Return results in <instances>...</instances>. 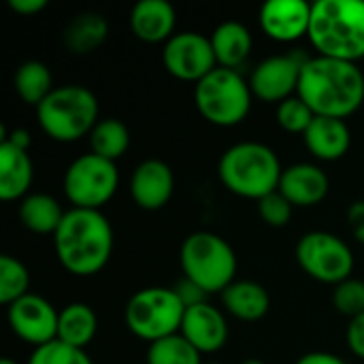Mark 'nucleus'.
<instances>
[{
    "mask_svg": "<svg viewBox=\"0 0 364 364\" xmlns=\"http://www.w3.org/2000/svg\"><path fill=\"white\" fill-rule=\"evenodd\" d=\"M296 96L320 117L346 119L364 102V75L354 62L307 58Z\"/></svg>",
    "mask_w": 364,
    "mask_h": 364,
    "instance_id": "nucleus-1",
    "label": "nucleus"
},
{
    "mask_svg": "<svg viewBox=\"0 0 364 364\" xmlns=\"http://www.w3.org/2000/svg\"><path fill=\"white\" fill-rule=\"evenodd\" d=\"M53 247L60 264L77 275L100 273L113 254V228L96 209H68L53 235Z\"/></svg>",
    "mask_w": 364,
    "mask_h": 364,
    "instance_id": "nucleus-2",
    "label": "nucleus"
},
{
    "mask_svg": "<svg viewBox=\"0 0 364 364\" xmlns=\"http://www.w3.org/2000/svg\"><path fill=\"white\" fill-rule=\"evenodd\" d=\"M307 36L318 55L356 64L364 58V0H316Z\"/></svg>",
    "mask_w": 364,
    "mask_h": 364,
    "instance_id": "nucleus-3",
    "label": "nucleus"
},
{
    "mask_svg": "<svg viewBox=\"0 0 364 364\" xmlns=\"http://www.w3.org/2000/svg\"><path fill=\"white\" fill-rule=\"evenodd\" d=\"M222 183L237 196L260 200L279 188L282 164L277 154L256 141H243L224 151L218 166Z\"/></svg>",
    "mask_w": 364,
    "mask_h": 364,
    "instance_id": "nucleus-4",
    "label": "nucleus"
},
{
    "mask_svg": "<svg viewBox=\"0 0 364 364\" xmlns=\"http://www.w3.org/2000/svg\"><path fill=\"white\" fill-rule=\"evenodd\" d=\"M36 117L47 136L73 143L98 124V100L85 85H60L36 107Z\"/></svg>",
    "mask_w": 364,
    "mask_h": 364,
    "instance_id": "nucleus-5",
    "label": "nucleus"
},
{
    "mask_svg": "<svg viewBox=\"0 0 364 364\" xmlns=\"http://www.w3.org/2000/svg\"><path fill=\"white\" fill-rule=\"evenodd\" d=\"M183 275L207 294L224 292L237 273V256L226 239L215 232L198 230L186 237L179 250Z\"/></svg>",
    "mask_w": 364,
    "mask_h": 364,
    "instance_id": "nucleus-6",
    "label": "nucleus"
},
{
    "mask_svg": "<svg viewBox=\"0 0 364 364\" xmlns=\"http://www.w3.org/2000/svg\"><path fill=\"white\" fill-rule=\"evenodd\" d=\"M252 87L237 70L218 66L194 85L198 113L222 128L241 124L252 109Z\"/></svg>",
    "mask_w": 364,
    "mask_h": 364,
    "instance_id": "nucleus-7",
    "label": "nucleus"
},
{
    "mask_svg": "<svg viewBox=\"0 0 364 364\" xmlns=\"http://www.w3.org/2000/svg\"><path fill=\"white\" fill-rule=\"evenodd\" d=\"M186 307L171 288H145L130 296L124 318L132 335L154 343L179 335Z\"/></svg>",
    "mask_w": 364,
    "mask_h": 364,
    "instance_id": "nucleus-8",
    "label": "nucleus"
},
{
    "mask_svg": "<svg viewBox=\"0 0 364 364\" xmlns=\"http://www.w3.org/2000/svg\"><path fill=\"white\" fill-rule=\"evenodd\" d=\"M119 173L115 162L105 160L96 154H83L66 168L64 194L75 209H96L100 211L117 190Z\"/></svg>",
    "mask_w": 364,
    "mask_h": 364,
    "instance_id": "nucleus-9",
    "label": "nucleus"
},
{
    "mask_svg": "<svg viewBox=\"0 0 364 364\" xmlns=\"http://www.w3.org/2000/svg\"><path fill=\"white\" fill-rule=\"evenodd\" d=\"M296 260L309 277L333 286L350 279L354 271V254L348 243L324 230H314L299 239Z\"/></svg>",
    "mask_w": 364,
    "mask_h": 364,
    "instance_id": "nucleus-10",
    "label": "nucleus"
},
{
    "mask_svg": "<svg viewBox=\"0 0 364 364\" xmlns=\"http://www.w3.org/2000/svg\"><path fill=\"white\" fill-rule=\"evenodd\" d=\"M164 68L181 81L198 83L218 68V60L211 47V38L198 32L173 34L162 49Z\"/></svg>",
    "mask_w": 364,
    "mask_h": 364,
    "instance_id": "nucleus-11",
    "label": "nucleus"
},
{
    "mask_svg": "<svg viewBox=\"0 0 364 364\" xmlns=\"http://www.w3.org/2000/svg\"><path fill=\"white\" fill-rule=\"evenodd\" d=\"M6 320L11 331L34 348L58 339L60 311H55V307L38 294H26L23 299L9 305Z\"/></svg>",
    "mask_w": 364,
    "mask_h": 364,
    "instance_id": "nucleus-12",
    "label": "nucleus"
},
{
    "mask_svg": "<svg viewBox=\"0 0 364 364\" xmlns=\"http://www.w3.org/2000/svg\"><path fill=\"white\" fill-rule=\"evenodd\" d=\"M305 62L307 58H303L301 53L271 55L262 60L250 77L252 94L264 102H284L292 98V94L299 92Z\"/></svg>",
    "mask_w": 364,
    "mask_h": 364,
    "instance_id": "nucleus-13",
    "label": "nucleus"
},
{
    "mask_svg": "<svg viewBox=\"0 0 364 364\" xmlns=\"http://www.w3.org/2000/svg\"><path fill=\"white\" fill-rule=\"evenodd\" d=\"M311 4L305 0H269L260 9L262 32L279 43H292L309 32Z\"/></svg>",
    "mask_w": 364,
    "mask_h": 364,
    "instance_id": "nucleus-14",
    "label": "nucleus"
},
{
    "mask_svg": "<svg viewBox=\"0 0 364 364\" xmlns=\"http://www.w3.org/2000/svg\"><path fill=\"white\" fill-rule=\"evenodd\" d=\"M175 192V175L162 160H143L130 177V196L145 211L162 209Z\"/></svg>",
    "mask_w": 364,
    "mask_h": 364,
    "instance_id": "nucleus-15",
    "label": "nucleus"
},
{
    "mask_svg": "<svg viewBox=\"0 0 364 364\" xmlns=\"http://www.w3.org/2000/svg\"><path fill=\"white\" fill-rule=\"evenodd\" d=\"M179 335H183L200 354H213L226 346L228 324L218 307L200 303L196 307L186 309Z\"/></svg>",
    "mask_w": 364,
    "mask_h": 364,
    "instance_id": "nucleus-16",
    "label": "nucleus"
},
{
    "mask_svg": "<svg viewBox=\"0 0 364 364\" xmlns=\"http://www.w3.org/2000/svg\"><path fill=\"white\" fill-rule=\"evenodd\" d=\"M277 190L292 203V207H314L326 198L328 177L320 166L299 162L284 168Z\"/></svg>",
    "mask_w": 364,
    "mask_h": 364,
    "instance_id": "nucleus-17",
    "label": "nucleus"
},
{
    "mask_svg": "<svg viewBox=\"0 0 364 364\" xmlns=\"http://www.w3.org/2000/svg\"><path fill=\"white\" fill-rule=\"evenodd\" d=\"M175 9L166 0H141L130 11V30L145 43H166L175 30Z\"/></svg>",
    "mask_w": 364,
    "mask_h": 364,
    "instance_id": "nucleus-18",
    "label": "nucleus"
},
{
    "mask_svg": "<svg viewBox=\"0 0 364 364\" xmlns=\"http://www.w3.org/2000/svg\"><path fill=\"white\" fill-rule=\"evenodd\" d=\"M303 141L307 149L324 162H335L343 158L350 149L352 134L343 119L335 117H320L316 115L309 128L303 134Z\"/></svg>",
    "mask_w": 364,
    "mask_h": 364,
    "instance_id": "nucleus-19",
    "label": "nucleus"
},
{
    "mask_svg": "<svg viewBox=\"0 0 364 364\" xmlns=\"http://www.w3.org/2000/svg\"><path fill=\"white\" fill-rule=\"evenodd\" d=\"M34 179L30 154L6 141H0V198H26Z\"/></svg>",
    "mask_w": 364,
    "mask_h": 364,
    "instance_id": "nucleus-20",
    "label": "nucleus"
},
{
    "mask_svg": "<svg viewBox=\"0 0 364 364\" xmlns=\"http://www.w3.org/2000/svg\"><path fill=\"white\" fill-rule=\"evenodd\" d=\"M222 303H224L226 311L232 314L237 320L256 322L269 314L271 296L264 286L243 279V282H232L222 292Z\"/></svg>",
    "mask_w": 364,
    "mask_h": 364,
    "instance_id": "nucleus-21",
    "label": "nucleus"
},
{
    "mask_svg": "<svg viewBox=\"0 0 364 364\" xmlns=\"http://www.w3.org/2000/svg\"><path fill=\"white\" fill-rule=\"evenodd\" d=\"M252 43V32L241 21H224L211 34V47L218 66L222 68L237 70V66H241L247 60Z\"/></svg>",
    "mask_w": 364,
    "mask_h": 364,
    "instance_id": "nucleus-22",
    "label": "nucleus"
},
{
    "mask_svg": "<svg viewBox=\"0 0 364 364\" xmlns=\"http://www.w3.org/2000/svg\"><path fill=\"white\" fill-rule=\"evenodd\" d=\"M109 36V23L100 13L85 11L75 15L62 34L64 47L75 55H85L96 51Z\"/></svg>",
    "mask_w": 364,
    "mask_h": 364,
    "instance_id": "nucleus-23",
    "label": "nucleus"
},
{
    "mask_svg": "<svg viewBox=\"0 0 364 364\" xmlns=\"http://www.w3.org/2000/svg\"><path fill=\"white\" fill-rule=\"evenodd\" d=\"M96 331H98V318L90 305L70 303L60 311L58 341L77 350H85V346L92 343V339L96 337Z\"/></svg>",
    "mask_w": 364,
    "mask_h": 364,
    "instance_id": "nucleus-24",
    "label": "nucleus"
},
{
    "mask_svg": "<svg viewBox=\"0 0 364 364\" xmlns=\"http://www.w3.org/2000/svg\"><path fill=\"white\" fill-rule=\"evenodd\" d=\"M66 211H62L60 203L49 194H28L19 203V220L21 224L36 235H55L64 220Z\"/></svg>",
    "mask_w": 364,
    "mask_h": 364,
    "instance_id": "nucleus-25",
    "label": "nucleus"
},
{
    "mask_svg": "<svg viewBox=\"0 0 364 364\" xmlns=\"http://www.w3.org/2000/svg\"><path fill=\"white\" fill-rule=\"evenodd\" d=\"M15 83V92L17 96L32 107H38L55 87H53V77L51 70L47 68V64L38 62V60H28L23 62L13 77Z\"/></svg>",
    "mask_w": 364,
    "mask_h": 364,
    "instance_id": "nucleus-26",
    "label": "nucleus"
},
{
    "mask_svg": "<svg viewBox=\"0 0 364 364\" xmlns=\"http://www.w3.org/2000/svg\"><path fill=\"white\" fill-rule=\"evenodd\" d=\"M90 147H92V154L115 162L128 151L130 132L126 124L115 117L98 119V124L90 132Z\"/></svg>",
    "mask_w": 364,
    "mask_h": 364,
    "instance_id": "nucleus-27",
    "label": "nucleus"
},
{
    "mask_svg": "<svg viewBox=\"0 0 364 364\" xmlns=\"http://www.w3.org/2000/svg\"><path fill=\"white\" fill-rule=\"evenodd\" d=\"M147 364H203V360L200 352L183 335H173L149 343Z\"/></svg>",
    "mask_w": 364,
    "mask_h": 364,
    "instance_id": "nucleus-28",
    "label": "nucleus"
},
{
    "mask_svg": "<svg viewBox=\"0 0 364 364\" xmlns=\"http://www.w3.org/2000/svg\"><path fill=\"white\" fill-rule=\"evenodd\" d=\"M30 288V273L17 258L4 254L0 256V303L13 305L15 301L23 299Z\"/></svg>",
    "mask_w": 364,
    "mask_h": 364,
    "instance_id": "nucleus-29",
    "label": "nucleus"
},
{
    "mask_svg": "<svg viewBox=\"0 0 364 364\" xmlns=\"http://www.w3.org/2000/svg\"><path fill=\"white\" fill-rule=\"evenodd\" d=\"M28 364H94L85 350L70 348L62 341H51L47 346L34 348Z\"/></svg>",
    "mask_w": 364,
    "mask_h": 364,
    "instance_id": "nucleus-30",
    "label": "nucleus"
},
{
    "mask_svg": "<svg viewBox=\"0 0 364 364\" xmlns=\"http://www.w3.org/2000/svg\"><path fill=\"white\" fill-rule=\"evenodd\" d=\"M314 117H316V113L299 96H292L277 105V124L286 132L305 134V130L309 128Z\"/></svg>",
    "mask_w": 364,
    "mask_h": 364,
    "instance_id": "nucleus-31",
    "label": "nucleus"
},
{
    "mask_svg": "<svg viewBox=\"0 0 364 364\" xmlns=\"http://www.w3.org/2000/svg\"><path fill=\"white\" fill-rule=\"evenodd\" d=\"M333 305L339 314L348 316L350 320L364 314V282L350 277L339 286H335Z\"/></svg>",
    "mask_w": 364,
    "mask_h": 364,
    "instance_id": "nucleus-32",
    "label": "nucleus"
},
{
    "mask_svg": "<svg viewBox=\"0 0 364 364\" xmlns=\"http://www.w3.org/2000/svg\"><path fill=\"white\" fill-rule=\"evenodd\" d=\"M292 209H294L292 203L279 190H275L258 200L260 218L264 220V224H269L273 228H284L292 218Z\"/></svg>",
    "mask_w": 364,
    "mask_h": 364,
    "instance_id": "nucleus-33",
    "label": "nucleus"
},
{
    "mask_svg": "<svg viewBox=\"0 0 364 364\" xmlns=\"http://www.w3.org/2000/svg\"><path fill=\"white\" fill-rule=\"evenodd\" d=\"M173 290H175V294L179 296V301L183 303L186 309L196 307V305H200V303H207V301H205L207 292H205L200 286H196L194 282H190L188 277H183Z\"/></svg>",
    "mask_w": 364,
    "mask_h": 364,
    "instance_id": "nucleus-34",
    "label": "nucleus"
},
{
    "mask_svg": "<svg viewBox=\"0 0 364 364\" xmlns=\"http://www.w3.org/2000/svg\"><path fill=\"white\" fill-rule=\"evenodd\" d=\"M348 346H350V350H352L354 356H358V358L364 360V314L350 320V326H348Z\"/></svg>",
    "mask_w": 364,
    "mask_h": 364,
    "instance_id": "nucleus-35",
    "label": "nucleus"
},
{
    "mask_svg": "<svg viewBox=\"0 0 364 364\" xmlns=\"http://www.w3.org/2000/svg\"><path fill=\"white\" fill-rule=\"evenodd\" d=\"M348 224L354 239L364 245V200H356L348 209Z\"/></svg>",
    "mask_w": 364,
    "mask_h": 364,
    "instance_id": "nucleus-36",
    "label": "nucleus"
},
{
    "mask_svg": "<svg viewBox=\"0 0 364 364\" xmlns=\"http://www.w3.org/2000/svg\"><path fill=\"white\" fill-rule=\"evenodd\" d=\"M0 134H2V141L15 145V147H19V149H26V151L30 149L32 139H30V132H28V130H23V128H13V130L6 134L4 126H0Z\"/></svg>",
    "mask_w": 364,
    "mask_h": 364,
    "instance_id": "nucleus-37",
    "label": "nucleus"
},
{
    "mask_svg": "<svg viewBox=\"0 0 364 364\" xmlns=\"http://www.w3.org/2000/svg\"><path fill=\"white\" fill-rule=\"evenodd\" d=\"M9 6L19 15H36L47 6V0H9Z\"/></svg>",
    "mask_w": 364,
    "mask_h": 364,
    "instance_id": "nucleus-38",
    "label": "nucleus"
},
{
    "mask_svg": "<svg viewBox=\"0 0 364 364\" xmlns=\"http://www.w3.org/2000/svg\"><path fill=\"white\" fill-rule=\"evenodd\" d=\"M296 364H346L339 356L328 354V352H309L305 356H301Z\"/></svg>",
    "mask_w": 364,
    "mask_h": 364,
    "instance_id": "nucleus-39",
    "label": "nucleus"
},
{
    "mask_svg": "<svg viewBox=\"0 0 364 364\" xmlns=\"http://www.w3.org/2000/svg\"><path fill=\"white\" fill-rule=\"evenodd\" d=\"M241 364H264L262 360H258V358H250V360H245V363Z\"/></svg>",
    "mask_w": 364,
    "mask_h": 364,
    "instance_id": "nucleus-40",
    "label": "nucleus"
},
{
    "mask_svg": "<svg viewBox=\"0 0 364 364\" xmlns=\"http://www.w3.org/2000/svg\"><path fill=\"white\" fill-rule=\"evenodd\" d=\"M0 364H17V363H15V360H11V358H2Z\"/></svg>",
    "mask_w": 364,
    "mask_h": 364,
    "instance_id": "nucleus-41",
    "label": "nucleus"
},
{
    "mask_svg": "<svg viewBox=\"0 0 364 364\" xmlns=\"http://www.w3.org/2000/svg\"><path fill=\"white\" fill-rule=\"evenodd\" d=\"M207 364H220V363H207Z\"/></svg>",
    "mask_w": 364,
    "mask_h": 364,
    "instance_id": "nucleus-42",
    "label": "nucleus"
}]
</instances>
